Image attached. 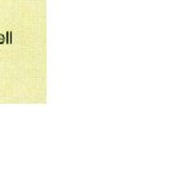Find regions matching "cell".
<instances>
[{
    "instance_id": "1",
    "label": "cell",
    "mask_w": 186,
    "mask_h": 175,
    "mask_svg": "<svg viewBox=\"0 0 186 175\" xmlns=\"http://www.w3.org/2000/svg\"><path fill=\"white\" fill-rule=\"evenodd\" d=\"M4 38H5V44H10V43H12V31H7L5 35H4Z\"/></svg>"
},
{
    "instance_id": "2",
    "label": "cell",
    "mask_w": 186,
    "mask_h": 175,
    "mask_svg": "<svg viewBox=\"0 0 186 175\" xmlns=\"http://www.w3.org/2000/svg\"><path fill=\"white\" fill-rule=\"evenodd\" d=\"M0 44H5V38L3 34H0Z\"/></svg>"
}]
</instances>
